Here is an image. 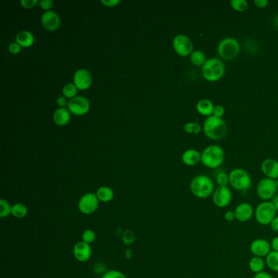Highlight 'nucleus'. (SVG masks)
Instances as JSON below:
<instances>
[{"label": "nucleus", "instance_id": "f257e3e1", "mask_svg": "<svg viewBox=\"0 0 278 278\" xmlns=\"http://www.w3.org/2000/svg\"><path fill=\"white\" fill-rule=\"evenodd\" d=\"M191 193L199 199H206L214 193L215 184L209 176L198 175L195 176L190 183Z\"/></svg>", "mask_w": 278, "mask_h": 278}, {"label": "nucleus", "instance_id": "f03ea898", "mask_svg": "<svg viewBox=\"0 0 278 278\" xmlns=\"http://www.w3.org/2000/svg\"><path fill=\"white\" fill-rule=\"evenodd\" d=\"M227 125L220 118L207 117L203 124V131L205 135L213 140H222L227 135Z\"/></svg>", "mask_w": 278, "mask_h": 278}, {"label": "nucleus", "instance_id": "7ed1b4c3", "mask_svg": "<svg viewBox=\"0 0 278 278\" xmlns=\"http://www.w3.org/2000/svg\"><path fill=\"white\" fill-rule=\"evenodd\" d=\"M201 162L205 167L210 169L219 168L224 161L225 154L220 146L212 145L207 146L202 151Z\"/></svg>", "mask_w": 278, "mask_h": 278}, {"label": "nucleus", "instance_id": "20e7f679", "mask_svg": "<svg viewBox=\"0 0 278 278\" xmlns=\"http://www.w3.org/2000/svg\"><path fill=\"white\" fill-rule=\"evenodd\" d=\"M202 75L209 82H216L225 74V66L219 58H210L202 65Z\"/></svg>", "mask_w": 278, "mask_h": 278}, {"label": "nucleus", "instance_id": "39448f33", "mask_svg": "<svg viewBox=\"0 0 278 278\" xmlns=\"http://www.w3.org/2000/svg\"><path fill=\"white\" fill-rule=\"evenodd\" d=\"M229 176V185L235 190L246 192L251 187L252 179L250 174L243 168L232 170Z\"/></svg>", "mask_w": 278, "mask_h": 278}, {"label": "nucleus", "instance_id": "423d86ee", "mask_svg": "<svg viewBox=\"0 0 278 278\" xmlns=\"http://www.w3.org/2000/svg\"><path fill=\"white\" fill-rule=\"evenodd\" d=\"M277 212L271 201L262 202L254 208V219L260 225H269L277 216Z\"/></svg>", "mask_w": 278, "mask_h": 278}, {"label": "nucleus", "instance_id": "0eeeda50", "mask_svg": "<svg viewBox=\"0 0 278 278\" xmlns=\"http://www.w3.org/2000/svg\"><path fill=\"white\" fill-rule=\"evenodd\" d=\"M217 52L222 59L231 61L235 59L240 53V44L236 38L228 37L219 42Z\"/></svg>", "mask_w": 278, "mask_h": 278}, {"label": "nucleus", "instance_id": "6e6552de", "mask_svg": "<svg viewBox=\"0 0 278 278\" xmlns=\"http://www.w3.org/2000/svg\"><path fill=\"white\" fill-rule=\"evenodd\" d=\"M278 186L276 181L272 179H262L259 181L256 188V193L258 197L262 200V202L271 201L278 193Z\"/></svg>", "mask_w": 278, "mask_h": 278}, {"label": "nucleus", "instance_id": "1a4fd4ad", "mask_svg": "<svg viewBox=\"0 0 278 278\" xmlns=\"http://www.w3.org/2000/svg\"><path fill=\"white\" fill-rule=\"evenodd\" d=\"M99 205L100 201L95 193H87L80 197L78 203V208L82 214L90 216L97 211Z\"/></svg>", "mask_w": 278, "mask_h": 278}, {"label": "nucleus", "instance_id": "9d476101", "mask_svg": "<svg viewBox=\"0 0 278 278\" xmlns=\"http://www.w3.org/2000/svg\"><path fill=\"white\" fill-rule=\"evenodd\" d=\"M232 199L233 193L228 186H218L212 194V202L216 207L220 209L228 207Z\"/></svg>", "mask_w": 278, "mask_h": 278}, {"label": "nucleus", "instance_id": "9b49d317", "mask_svg": "<svg viewBox=\"0 0 278 278\" xmlns=\"http://www.w3.org/2000/svg\"><path fill=\"white\" fill-rule=\"evenodd\" d=\"M174 50L181 57H188L193 52V43L188 36L176 35L173 39Z\"/></svg>", "mask_w": 278, "mask_h": 278}, {"label": "nucleus", "instance_id": "f8f14e48", "mask_svg": "<svg viewBox=\"0 0 278 278\" xmlns=\"http://www.w3.org/2000/svg\"><path fill=\"white\" fill-rule=\"evenodd\" d=\"M68 110L74 115L81 116L89 111L90 103L89 100L84 96H75L68 103Z\"/></svg>", "mask_w": 278, "mask_h": 278}, {"label": "nucleus", "instance_id": "ddd939ff", "mask_svg": "<svg viewBox=\"0 0 278 278\" xmlns=\"http://www.w3.org/2000/svg\"><path fill=\"white\" fill-rule=\"evenodd\" d=\"M250 250L253 256L266 258L272 251L271 244L266 239L257 238L250 243Z\"/></svg>", "mask_w": 278, "mask_h": 278}, {"label": "nucleus", "instance_id": "4468645a", "mask_svg": "<svg viewBox=\"0 0 278 278\" xmlns=\"http://www.w3.org/2000/svg\"><path fill=\"white\" fill-rule=\"evenodd\" d=\"M233 211L235 213L236 220L241 223L250 221L254 216V208L249 202H242Z\"/></svg>", "mask_w": 278, "mask_h": 278}, {"label": "nucleus", "instance_id": "2eb2a0df", "mask_svg": "<svg viewBox=\"0 0 278 278\" xmlns=\"http://www.w3.org/2000/svg\"><path fill=\"white\" fill-rule=\"evenodd\" d=\"M73 254H74V258L76 260L81 262V263H84V262L88 261L90 259L93 251H92L91 245L84 243L83 241H80L74 246Z\"/></svg>", "mask_w": 278, "mask_h": 278}, {"label": "nucleus", "instance_id": "dca6fc26", "mask_svg": "<svg viewBox=\"0 0 278 278\" xmlns=\"http://www.w3.org/2000/svg\"><path fill=\"white\" fill-rule=\"evenodd\" d=\"M93 83V78L90 72L85 69L77 70L74 74V84L79 90H86L90 88Z\"/></svg>", "mask_w": 278, "mask_h": 278}, {"label": "nucleus", "instance_id": "f3484780", "mask_svg": "<svg viewBox=\"0 0 278 278\" xmlns=\"http://www.w3.org/2000/svg\"><path fill=\"white\" fill-rule=\"evenodd\" d=\"M41 22L43 27L49 31H57L61 25L59 16L53 11H48L43 13L41 17Z\"/></svg>", "mask_w": 278, "mask_h": 278}, {"label": "nucleus", "instance_id": "a211bd4d", "mask_svg": "<svg viewBox=\"0 0 278 278\" xmlns=\"http://www.w3.org/2000/svg\"><path fill=\"white\" fill-rule=\"evenodd\" d=\"M261 171L266 178L275 180L278 178V162L273 158H268L262 162Z\"/></svg>", "mask_w": 278, "mask_h": 278}, {"label": "nucleus", "instance_id": "6ab92c4d", "mask_svg": "<svg viewBox=\"0 0 278 278\" xmlns=\"http://www.w3.org/2000/svg\"><path fill=\"white\" fill-rule=\"evenodd\" d=\"M202 155L197 150H188L182 155V161L186 166L193 167L201 162Z\"/></svg>", "mask_w": 278, "mask_h": 278}, {"label": "nucleus", "instance_id": "aec40b11", "mask_svg": "<svg viewBox=\"0 0 278 278\" xmlns=\"http://www.w3.org/2000/svg\"><path fill=\"white\" fill-rule=\"evenodd\" d=\"M53 120L57 126H65L70 120V112L66 108H59L54 112Z\"/></svg>", "mask_w": 278, "mask_h": 278}, {"label": "nucleus", "instance_id": "412c9836", "mask_svg": "<svg viewBox=\"0 0 278 278\" xmlns=\"http://www.w3.org/2000/svg\"><path fill=\"white\" fill-rule=\"evenodd\" d=\"M196 108L200 114H202L203 116L210 117L213 115L215 105L212 100H208V99H202L197 103Z\"/></svg>", "mask_w": 278, "mask_h": 278}, {"label": "nucleus", "instance_id": "4be33fe9", "mask_svg": "<svg viewBox=\"0 0 278 278\" xmlns=\"http://www.w3.org/2000/svg\"><path fill=\"white\" fill-rule=\"evenodd\" d=\"M16 43H18L22 48H30L34 43V37L30 31H21L17 34Z\"/></svg>", "mask_w": 278, "mask_h": 278}, {"label": "nucleus", "instance_id": "5701e85b", "mask_svg": "<svg viewBox=\"0 0 278 278\" xmlns=\"http://www.w3.org/2000/svg\"><path fill=\"white\" fill-rule=\"evenodd\" d=\"M248 266L252 273H254V274H259L261 272H264L265 266H266V262L264 258L253 256L249 260Z\"/></svg>", "mask_w": 278, "mask_h": 278}, {"label": "nucleus", "instance_id": "b1692460", "mask_svg": "<svg viewBox=\"0 0 278 278\" xmlns=\"http://www.w3.org/2000/svg\"><path fill=\"white\" fill-rule=\"evenodd\" d=\"M95 194L97 196L98 199H99L100 202H105V203L111 202L112 200L114 199V191H113L111 188L108 187V186H101V187H100V188H98Z\"/></svg>", "mask_w": 278, "mask_h": 278}, {"label": "nucleus", "instance_id": "393cba45", "mask_svg": "<svg viewBox=\"0 0 278 278\" xmlns=\"http://www.w3.org/2000/svg\"><path fill=\"white\" fill-rule=\"evenodd\" d=\"M28 214V208L24 203L17 202L12 206V216L17 219H22Z\"/></svg>", "mask_w": 278, "mask_h": 278}, {"label": "nucleus", "instance_id": "a878e982", "mask_svg": "<svg viewBox=\"0 0 278 278\" xmlns=\"http://www.w3.org/2000/svg\"><path fill=\"white\" fill-rule=\"evenodd\" d=\"M266 265L271 271L278 273V251L272 250L265 258Z\"/></svg>", "mask_w": 278, "mask_h": 278}, {"label": "nucleus", "instance_id": "bb28decb", "mask_svg": "<svg viewBox=\"0 0 278 278\" xmlns=\"http://www.w3.org/2000/svg\"><path fill=\"white\" fill-rule=\"evenodd\" d=\"M190 61L196 66H202L207 62V57L202 51H193L191 53Z\"/></svg>", "mask_w": 278, "mask_h": 278}, {"label": "nucleus", "instance_id": "cd10ccee", "mask_svg": "<svg viewBox=\"0 0 278 278\" xmlns=\"http://www.w3.org/2000/svg\"><path fill=\"white\" fill-rule=\"evenodd\" d=\"M12 206L4 199L0 200V217L5 218L12 215Z\"/></svg>", "mask_w": 278, "mask_h": 278}, {"label": "nucleus", "instance_id": "c85d7f7f", "mask_svg": "<svg viewBox=\"0 0 278 278\" xmlns=\"http://www.w3.org/2000/svg\"><path fill=\"white\" fill-rule=\"evenodd\" d=\"M231 7L237 12H243L248 8V2L247 0H232L230 1Z\"/></svg>", "mask_w": 278, "mask_h": 278}, {"label": "nucleus", "instance_id": "c756f323", "mask_svg": "<svg viewBox=\"0 0 278 278\" xmlns=\"http://www.w3.org/2000/svg\"><path fill=\"white\" fill-rule=\"evenodd\" d=\"M95 238H96V233H95V231L90 229V228L86 229L84 231V233H82V241L84 243H88L89 245L95 242Z\"/></svg>", "mask_w": 278, "mask_h": 278}, {"label": "nucleus", "instance_id": "7c9ffc66", "mask_svg": "<svg viewBox=\"0 0 278 278\" xmlns=\"http://www.w3.org/2000/svg\"><path fill=\"white\" fill-rule=\"evenodd\" d=\"M62 92H63V95H64V97L73 99V98L75 97V95L78 93V88L74 84H68L64 86Z\"/></svg>", "mask_w": 278, "mask_h": 278}, {"label": "nucleus", "instance_id": "2f4dec72", "mask_svg": "<svg viewBox=\"0 0 278 278\" xmlns=\"http://www.w3.org/2000/svg\"><path fill=\"white\" fill-rule=\"evenodd\" d=\"M184 129L187 133L189 134H198L201 132L202 127L200 126L199 124H197L196 122H191L188 123L184 126Z\"/></svg>", "mask_w": 278, "mask_h": 278}, {"label": "nucleus", "instance_id": "473e14b6", "mask_svg": "<svg viewBox=\"0 0 278 278\" xmlns=\"http://www.w3.org/2000/svg\"><path fill=\"white\" fill-rule=\"evenodd\" d=\"M216 181L219 186H228L229 185V176L225 171H220L217 173Z\"/></svg>", "mask_w": 278, "mask_h": 278}, {"label": "nucleus", "instance_id": "72a5a7b5", "mask_svg": "<svg viewBox=\"0 0 278 278\" xmlns=\"http://www.w3.org/2000/svg\"><path fill=\"white\" fill-rule=\"evenodd\" d=\"M101 278H126V275L122 273V272L118 271V270H107L105 274H103Z\"/></svg>", "mask_w": 278, "mask_h": 278}, {"label": "nucleus", "instance_id": "f704fd0d", "mask_svg": "<svg viewBox=\"0 0 278 278\" xmlns=\"http://www.w3.org/2000/svg\"><path fill=\"white\" fill-rule=\"evenodd\" d=\"M123 242L126 245H130L135 241V234L132 231L126 230L123 233Z\"/></svg>", "mask_w": 278, "mask_h": 278}, {"label": "nucleus", "instance_id": "c9c22d12", "mask_svg": "<svg viewBox=\"0 0 278 278\" xmlns=\"http://www.w3.org/2000/svg\"><path fill=\"white\" fill-rule=\"evenodd\" d=\"M38 2H38V0H22L21 1V4L24 8L31 9V8L35 7Z\"/></svg>", "mask_w": 278, "mask_h": 278}, {"label": "nucleus", "instance_id": "e433bc0d", "mask_svg": "<svg viewBox=\"0 0 278 278\" xmlns=\"http://www.w3.org/2000/svg\"><path fill=\"white\" fill-rule=\"evenodd\" d=\"M225 114V109L223 107V105H218L215 106L214 112H213V116L216 117V118H220Z\"/></svg>", "mask_w": 278, "mask_h": 278}, {"label": "nucleus", "instance_id": "4c0bfd02", "mask_svg": "<svg viewBox=\"0 0 278 278\" xmlns=\"http://www.w3.org/2000/svg\"><path fill=\"white\" fill-rule=\"evenodd\" d=\"M38 3H39V6L42 7V9L48 12L51 9V7H53V1H52V0H42V1H39Z\"/></svg>", "mask_w": 278, "mask_h": 278}, {"label": "nucleus", "instance_id": "58836bf2", "mask_svg": "<svg viewBox=\"0 0 278 278\" xmlns=\"http://www.w3.org/2000/svg\"><path fill=\"white\" fill-rule=\"evenodd\" d=\"M223 218H224L226 221L228 222H233L234 221V220H236L234 211H230V210H228V211L225 212V213L223 215Z\"/></svg>", "mask_w": 278, "mask_h": 278}, {"label": "nucleus", "instance_id": "ea45409f", "mask_svg": "<svg viewBox=\"0 0 278 278\" xmlns=\"http://www.w3.org/2000/svg\"><path fill=\"white\" fill-rule=\"evenodd\" d=\"M22 47L17 43H12L9 46V52L13 54V55H17L21 52Z\"/></svg>", "mask_w": 278, "mask_h": 278}, {"label": "nucleus", "instance_id": "a19ab883", "mask_svg": "<svg viewBox=\"0 0 278 278\" xmlns=\"http://www.w3.org/2000/svg\"><path fill=\"white\" fill-rule=\"evenodd\" d=\"M101 3L106 7H115L120 3L119 0H101Z\"/></svg>", "mask_w": 278, "mask_h": 278}, {"label": "nucleus", "instance_id": "79ce46f5", "mask_svg": "<svg viewBox=\"0 0 278 278\" xmlns=\"http://www.w3.org/2000/svg\"><path fill=\"white\" fill-rule=\"evenodd\" d=\"M254 3L259 8H264L269 4L268 0H254Z\"/></svg>", "mask_w": 278, "mask_h": 278}, {"label": "nucleus", "instance_id": "37998d69", "mask_svg": "<svg viewBox=\"0 0 278 278\" xmlns=\"http://www.w3.org/2000/svg\"><path fill=\"white\" fill-rule=\"evenodd\" d=\"M270 228H271L272 230L274 231V233H278V216H277L271 223L269 224Z\"/></svg>", "mask_w": 278, "mask_h": 278}, {"label": "nucleus", "instance_id": "c03bdc74", "mask_svg": "<svg viewBox=\"0 0 278 278\" xmlns=\"http://www.w3.org/2000/svg\"><path fill=\"white\" fill-rule=\"evenodd\" d=\"M57 104L60 107L64 108V106L67 105L66 99H65L64 96H59V97L57 99Z\"/></svg>", "mask_w": 278, "mask_h": 278}, {"label": "nucleus", "instance_id": "a18cd8bd", "mask_svg": "<svg viewBox=\"0 0 278 278\" xmlns=\"http://www.w3.org/2000/svg\"><path fill=\"white\" fill-rule=\"evenodd\" d=\"M253 278H274L272 276L271 274L267 273V272H261L259 274H254Z\"/></svg>", "mask_w": 278, "mask_h": 278}, {"label": "nucleus", "instance_id": "49530a36", "mask_svg": "<svg viewBox=\"0 0 278 278\" xmlns=\"http://www.w3.org/2000/svg\"><path fill=\"white\" fill-rule=\"evenodd\" d=\"M270 244H271L272 250L278 251V236L273 238V240L271 241Z\"/></svg>", "mask_w": 278, "mask_h": 278}, {"label": "nucleus", "instance_id": "de8ad7c7", "mask_svg": "<svg viewBox=\"0 0 278 278\" xmlns=\"http://www.w3.org/2000/svg\"><path fill=\"white\" fill-rule=\"evenodd\" d=\"M272 203L274 204V207L276 208L277 211L278 212V193L275 195V197L271 200Z\"/></svg>", "mask_w": 278, "mask_h": 278}, {"label": "nucleus", "instance_id": "09e8293b", "mask_svg": "<svg viewBox=\"0 0 278 278\" xmlns=\"http://www.w3.org/2000/svg\"><path fill=\"white\" fill-rule=\"evenodd\" d=\"M274 24H275L276 27H278V15L276 17H275V18H274Z\"/></svg>", "mask_w": 278, "mask_h": 278}, {"label": "nucleus", "instance_id": "8fccbe9b", "mask_svg": "<svg viewBox=\"0 0 278 278\" xmlns=\"http://www.w3.org/2000/svg\"><path fill=\"white\" fill-rule=\"evenodd\" d=\"M276 184H277V186H278V178L277 179V180H276Z\"/></svg>", "mask_w": 278, "mask_h": 278}]
</instances>
